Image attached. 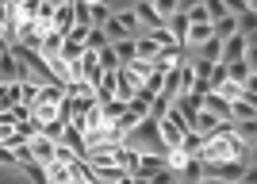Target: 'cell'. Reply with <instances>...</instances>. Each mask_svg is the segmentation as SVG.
Masks as SVG:
<instances>
[{"mask_svg":"<svg viewBox=\"0 0 257 184\" xmlns=\"http://www.w3.org/2000/svg\"><path fill=\"white\" fill-rule=\"evenodd\" d=\"M158 127H161V138H165V146H169V150H181L184 138L192 134V127L184 123V115L177 111V104H173V111L165 115V119H158Z\"/></svg>","mask_w":257,"mask_h":184,"instance_id":"cell-1","label":"cell"},{"mask_svg":"<svg viewBox=\"0 0 257 184\" xmlns=\"http://www.w3.org/2000/svg\"><path fill=\"white\" fill-rule=\"evenodd\" d=\"M46 35H50V31H46L39 20H27V23L20 27V43H23V46H31V50H43Z\"/></svg>","mask_w":257,"mask_h":184,"instance_id":"cell-2","label":"cell"},{"mask_svg":"<svg viewBox=\"0 0 257 184\" xmlns=\"http://www.w3.org/2000/svg\"><path fill=\"white\" fill-rule=\"evenodd\" d=\"M16 81H23V65L12 50H4L0 54V85H16Z\"/></svg>","mask_w":257,"mask_h":184,"instance_id":"cell-3","label":"cell"},{"mask_svg":"<svg viewBox=\"0 0 257 184\" xmlns=\"http://www.w3.org/2000/svg\"><path fill=\"white\" fill-rule=\"evenodd\" d=\"M31 150H35V161H39V165H54V161H58V138L39 134V138L31 142Z\"/></svg>","mask_w":257,"mask_h":184,"instance_id":"cell-4","label":"cell"},{"mask_svg":"<svg viewBox=\"0 0 257 184\" xmlns=\"http://www.w3.org/2000/svg\"><path fill=\"white\" fill-rule=\"evenodd\" d=\"M246 50H249V39L246 35H234L223 43V62H246Z\"/></svg>","mask_w":257,"mask_h":184,"instance_id":"cell-5","label":"cell"},{"mask_svg":"<svg viewBox=\"0 0 257 184\" xmlns=\"http://www.w3.org/2000/svg\"><path fill=\"white\" fill-rule=\"evenodd\" d=\"M135 12H139V20H142V27H146V31H158V27H169V23H165V20L158 16V8H154L150 0H139V8H135Z\"/></svg>","mask_w":257,"mask_h":184,"instance_id":"cell-6","label":"cell"},{"mask_svg":"<svg viewBox=\"0 0 257 184\" xmlns=\"http://www.w3.org/2000/svg\"><path fill=\"white\" fill-rule=\"evenodd\" d=\"M73 27H77V8H73V4H62V8H58V20H54V31L69 39Z\"/></svg>","mask_w":257,"mask_h":184,"instance_id":"cell-7","label":"cell"},{"mask_svg":"<svg viewBox=\"0 0 257 184\" xmlns=\"http://www.w3.org/2000/svg\"><path fill=\"white\" fill-rule=\"evenodd\" d=\"M23 104V81H16V85H0V111H12Z\"/></svg>","mask_w":257,"mask_h":184,"instance_id":"cell-8","label":"cell"},{"mask_svg":"<svg viewBox=\"0 0 257 184\" xmlns=\"http://www.w3.org/2000/svg\"><path fill=\"white\" fill-rule=\"evenodd\" d=\"M62 119V104H35V123L39 127H50V123H58Z\"/></svg>","mask_w":257,"mask_h":184,"instance_id":"cell-9","label":"cell"},{"mask_svg":"<svg viewBox=\"0 0 257 184\" xmlns=\"http://www.w3.org/2000/svg\"><path fill=\"white\" fill-rule=\"evenodd\" d=\"M169 31H173V39H177V43H188V31H192V20H188V12H177V16H173L169 20Z\"/></svg>","mask_w":257,"mask_h":184,"instance_id":"cell-10","label":"cell"},{"mask_svg":"<svg viewBox=\"0 0 257 184\" xmlns=\"http://www.w3.org/2000/svg\"><path fill=\"white\" fill-rule=\"evenodd\" d=\"M226 119H219V115H215V111H200V119H196V134H204V138H211L215 130L223 127Z\"/></svg>","mask_w":257,"mask_h":184,"instance_id":"cell-11","label":"cell"},{"mask_svg":"<svg viewBox=\"0 0 257 184\" xmlns=\"http://www.w3.org/2000/svg\"><path fill=\"white\" fill-rule=\"evenodd\" d=\"M62 50H65V35L50 31V35H46V43H43V58H46V62H58Z\"/></svg>","mask_w":257,"mask_h":184,"instance_id":"cell-12","label":"cell"},{"mask_svg":"<svg viewBox=\"0 0 257 184\" xmlns=\"http://www.w3.org/2000/svg\"><path fill=\"white\" fill-rule=\"evenodd\" d=\"M234 35H242L238 31V16H223V20H215V39H234Z\"/></svg>","mask_w":257,"mask_h":184,"instance_id":"cell-13","label":"cell"},{"mask_svg":"<svg viewBox=\"0 0 257 184\" xmlns=\"http://www.w3.org/2000/svg\"><path fill=\"white\" fill-rule=\"evenodd\" d=\"M46 176H50V184H73V169H69L65 161L46 165Z\"/></svg>","mask_w":257,"mask_h":184,"instance_id":"cell-14","label":"cell"},{"mask_svg":"<svg viewBox=\"0 0 257 184\" xmlns=\"http://www.w3.org/2000/svg\"><path fill=\"white\" fill-rule=\"evenodd\" d=\"M119 50V62L131 65V62H139V39H123V43H111Z\"/></svg>","mask_w":257,"mask_h":184,"instance_id":"cell-15","label":"cell"},{"mask_svg":"<svg viewBox=\"0 0 257 184\" xmlns=\"http://www.w3.org/2000/svg\"><path fill=\"white\" fill-rule=\"evenodd\" d=\"M20 173L27 176L31 184H50V176H46V165H39V161H27V165H20Z\"/></svg>","mask_w":257,"mask_h":184,"instance_id":"cell-16","label":"cell"},{"mask_svg":"<svg viewBox=\"0 0 257 184\" xmlns=\"http://www.w3.org/2000/svg\"><path fill=\"white\" fill-rule=\"evenodd\" d=\"M100 108H104V115H107V119H111V123H115V119H123V115H127V108H131V104H127V100H104V104H100Z\"/></svg>","mask_w":257,"mask_h":184,"instance_id":"cell-17","label":"cell"},{"mask_svg":"<svg viewBox=\"0 0 257 184\" xmlns=\"http://www.w3.org/2000/svg\"><path fill=\"white\" fill-rule=\"evenodd\" d=\"M196 54L204 58V62H223V39H211V43H204Z\"/></svg>","mask_w":257,"mask_h":184,"instance_id":"cell-18","label":"cell"},{"mask_svg":"<svg viewBox=\"0 0 257 184\" xmlns=\"http://www.w3.org/2000/svg\"><path fill=\"white\" fill-rule=\"evenodd\" d=\"M88 54L85 43H77V39H65V50H62V62H81Z\"/></svg>","mask_w":257,"mask_h":184,"instance_id":"cell-19","label":"cell"},{"mask_svg":"<svg viewBox=\"0 0 257 184\" xmlns=\"http://www.w3.org/2000/svg\"><path fill=\"white\" fill-rule=\"evenodd\" d=\"M158 54H161V46L154 43L150 35H142V39H139V62H154Z\"/></svg>","mask_w":257,"mask_h":184,"instance_id":"cell-20","label":"cell"},{"mask_svg":"<svg viewBox=\"0 0 257 184\" xmlns=\"http://www.w3.org/2000/svg\"><path fill=\"white\" fill-rule=\"evenodd\" d=\"M181 180L188 184V180H204V161L200 157H188V165L181 169Z\"/></svg>","mask_w":257,"mask_h":184,"instance_id":"cell-21","label":"cell"},{"mask_svg":"<svg viewBox=\"0 0 257 184\" xmlns=\"http://www.w3.org/2000/svg\"><path fill=\"white\" fill-rule=\"evenodd\" d=\"M150 4H154V8H158V16H161V20H165V23H169L173 16L181 12V0H150Z\"/></svg>","mask_w":257,"mask_h":184,"instance_id":"cell-22","label":"cell"},{"mask_svg":"<svg viewBox=\"0 0 257 184\" xmlns=\"http://www.w3.org/2000/svg\"><path fill=\"white\" fill-rule=\"evenodd\" d=\"M234 130H238V138H242V142H249V146H257V119L234 123Z\"/></svg>","mask_w":257,"mask_h":184,"instance_id":"cell-23","label":"cell"},{"mask_svg":"<svg viewBox=\"0 0 257 184\" xmlns=\"http://www.w3.org/2000/svg\"><path fill=\"white\" fill-rule=\"evenodd\" d=\"M88 8H92V27H104V23L115 16V12L107 8V0H100V4H88Z\"/></svg>","mask_w":257,"mask_h":184,"instance_id":"cell-24","label":"cell"},{"mask_svg":"<svg viewBox=\"0 0 257 184\" xmlns=\"http://www.w3.org/2000/svg\"><path fill=\"white\" fill-rule=\"evenodd\" d=\"M127 69H131V77H135V81H139V88H142V85H146V77L154 73V62H131Z\"/></svg>","mask_w":257,"mask_h":184,"instance_id":"cell-25","label":"cell"},{"mask_svg":"<svg viewBox=\"0 0 257 184\" xmlns=\"http://www.w3.org/2000/svg\"><path fill=\"white\" fill-rule=\"evenodd\" d=\"M173 111V100L169 96H154V104H150V119H165Z\"/></svg>","mask_w":257,"mask_h":184,"instance_id":"cell-26","label":"cell"},{"mask_svg":"<svg viewBox=\"0 0 257 184\" xmlns=\"http://www.w3.org/2000/svg\"><path fill=\"white\" fill-rule=\"evenodd\" d=\"M230 111H234V123L257 119V108H253V104H249V100H238V104H234V108H230Z\"/></svg>","mask_w":257,"mask_h":184,"instance_id":"cell-27","label":"cell"},{"mask_svg":"<svg viewBox=\"0 0 257 184\" xmlns=\"http://www.w3.org/2000/svg\"><path fill=\"white\" fill-rule=\"evenodd\" d=\"M104 31H107V39H111V43H123V39H131V35L123 31V23H119V16H111V20L104 23Z\"/></svg>","mask_w":257,"mask_h":184,"instance_id":"cell-28","label":"cell"},{"mask_svg":"<svg viewBox=\"0 0 257 184\" xmlns=\"http://www.w3.org/2000/svg\"><path fill=\"white\" fill-rule=\"evenodd\" d=\"M100 62H104V69H123V62H119V50H115L111 43L100 50Z\"/></svg>","mask_w":257,"mask_h":184,"instance_id":"cell-29","label":"cell"},{"mask_svg":"<svg viewBox=\"0 0 257 184\" xmlns=\"http://www.w3.org/2000/svg\"><path fill=\"white\" fill-rule=\"evenodd\" d=\"M226 65H230V81H238V85H246L249 77H253L246 62H226Z\"/></svg>","mask_w":257,"mask_h":184,"instance_id":"cell-30","label":"cell"},{"mask_svg":"<svg viewBox=\"0 0 257 184\" xmlns=\"http://www.w3.org/2000/svg\"><path fill=\"white\" fill-rule=\"evenodd\" d=\"M230 81V65L226 62H215V73H211V88H223Z\"/></svg>","mask_w":257,"mask_h":184,"instance_id":"cell-31","label":"cell"},{"mask_svg":"<svg viewBox=\"0 0 257 184\" xmlns=\"http://www.w3.org/2000/svg\"><path fill=\"white\" fill-rule=\"evenodd\" d=\"M204 8H207V16H211V23L230 16V12H226V0H204Z\"/></svg>","mask_w":257,"mask_h":184,"instance_id":"cell-32","label":"cell"},{"mask_svg":"<svg viewBox=\"0 0 257 184\" xmlns=\"http://www.w3.org/2000/svg\"><path fill=\"white\" fill-rule=\"evenodd\" d=\"M107 43H111V39H107L104 27H92V35H88V50H104Z\"/></svg>","mask_w":257,"mask_h":184,"instance_id":"cell-33","label":"cell"},{"mask_svg":"<svg viewBox=\"0 0 257 184\" xmlns=\"http://www.w3.org/2000/svg\"><path fill=\"white\" fill-rule=\"evenodd\" d=\"M150 39H154L158 46H181L177 39H173V31H169V27H158V31H150Z\"/></svg>","mask_w":257,"mask_h":184,"instance_id":"cell-34","label":"cell"},{"mask_svg":"<svg viewBox=\"0 0 257 184\" xmlns=\"http://www.w3.org/2000/svg\"><path fill=\"white\" fill-rule=\"evenodd\" d=\"M215 92H223L230 104H238V100H242V85H238V81H226V85H223V88H215Z\"/></svg>","mask_w":257,"mask_h":184,"instance_id":"cell-35","label":"cell"},{"mask_svg":"<svg viewBox=\"0 0 257 184\" xmlns=\"http://www.w3.org/2000/svg\"><path fill=\"white\" fill-rule=\"evenodd\" d=\"M238 31H242V35H253V31H257V12H246V16H238Z\"/></svg>","mask_w":257,"mask_h":184,"instance_id":"cell-36","label":"cell"},{"mask_svg":"<svg viewBox=\"0 0 257 184\" xmlns=\"http://www.w3.org/2000/svg\"><path fill=\"white\" fill-rule=\"evenodd\" d=\"M139 123H142V119H139V115H135V111H131V108H127V115H123V119H115V127H119V130H123V134H131V130L139 127Z\"/></svg>","mask_w":257,"mask_h":184,"instance_id":"cell-37","label":"cell"},{"mask_svg":"<svg viewBox=\"0 0 257 184\" xmlns=\"http://www.w3.org/2000/svg\"><path fill=\"white\" fill-rule=\"evenodd\" d=\"M246 65H249V73L257 77V46H249V50H246Z\"/></svg>","mask_w":257,"mask_h":184,"instance_id":"cell-38","label":"cell"},{"mask_svg":"<svg viewBox=\"0 0 257 184\" xmlns=\"http://www.w3.org/2000/svg\"><path fill=\"white\" fill-rule=\"evenodd\" d=\"M242 184H257V165H249L246 176H242Z\"/></svg>","mask_w":257,"mask_h":184,"instance_id":"cell-39","label":"cell"},{"mask_svg":"<svg viewBox=\"0 0 257 184\" xmlns=\"http://www.w3.org/2000/svg\"><path fill=\"white\" fill-rule=\"evenodd\" d=\"M200 4H204V0H181V12H196Z\"/></svg>","mask_w":257,"mask_h":184,"instance_id":"cell-40","label":"cell"},{"mask_svg":"<svg viewBox=\"0 0 257 184\" xmlns=\"http://www.w3.org/2000/svg\"><path fill=\"white\" fill-rule=\"evenodd\" d=\"M204 184H234V180H219V176H204Z\"/></svg>","mask_w":257,"mask_h":184,"instance_id":"cell-41","label":"cell"},{"mask_svg":"<svg viewBox=\"0 0 257 184\" xmlns=\"http://www.w3.org/2000/svg\"><path fill=\"white\" fill-rule=\"evenodd\" d=\"M43 4H50V8H62V4H65V0H43Z\"/></svg>","mask_w":257,"mask_h":184,"instance_id":"cell-42","label":"cell"},{"mask_svg":"<svg viewBox=\"0 0 257 184\" xmlns=\"http://www.w3.org/2000/svg\"><path fill=\"white\" fill-rule=\"evenodd\" d=\"M119 184H135V173H127V176H123V180H119Z\"/></svg>","mask_w":257,"mask_h":184,"instance_id":"cell-43","label":"cell"},{"mask_svg":"<svg viewBox=\"0 0 257 184\" xmlns=\"http://www.w3.org/2000/svg\"><path fill=\"white\" fill-rule=\"evenodd\" d=\"M249 12H257V0H249Z\"/></svg>","mask_w":257,"mask_h":184,"instance_id":"cell-44","label":"cell"},{"mask_svg":"<svg viewBox=\"0 0 257 184\" xmlns=\"http://www.w3.org/2000/svg\"><path fill=\"white\" fill-rule=\"evenodd\" d=\"M188 184H204V180H188Z\"/></svg>","mask_w":257,"mask_h":184,"instance_id":"cell-45","label":"cell"},{"mask_svg":"<svg viewBox=\"0 0 257 184\" xmlns=\"http://www.w3.org/2000/svg\"><path fill=\"white\" fill-rule=\"evenodd\" d=\"M65 4H77V0H65Z\"/></svg>","mask_w":257,"mask_h":184,"instance_id":"cell-46","label":"cell"}]
</instances>
